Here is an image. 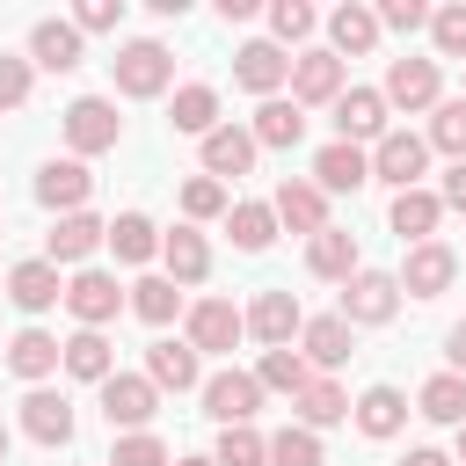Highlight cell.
Here are the masks:
<instances>
[{
  "mask_svg": "<svg viewBox=\"0 0 466 466\" xmlns=\"http://www.w3.org/2000/svg\"><path fill=\"white\" fill-rule=\"evenodd\" d=\"M291 408H299V430H313V437H320V430H335V422H350V393H342L335 379H313Z\"/></svg>",
  "mask_w": 466,
  "mask_h": 466,
  "instance_id": "e575fe53",
  "label": "cell"
},
{
  "mask_svg": "<svg viewBox=\"0 0 466 466\" xmlns=\"http://www.w3.org/2000/svg\"><path fill=\"white\" fill-rule=\"evenodd\" d=\"M269 466H328V451H320V437H313V430L284 422V430L269 437Z\"/></svg>",
  "mask_w": 466,
  "mask_h": 466,
  "instance_id": "60d3db41",
  "label": "cell"
},
{
  "mask_svg": "<svg viewBox=\"0 0 466 466\" xmlns=\"http://www.w3.org/2000/svg\"><path fill=\"white\" fill-rule=\"evenodd\" d=\"M255 408H262V379L255 371H211L204 379V415L218 422V430H240V422H255Z\"/></svg>",
  "mask_w": 466,
  "mask_h": 466,
  "instance_id": "8992f818",
  "label": "cell"
},
{
  "mask_svg": "<svg viewBox=\"0 0 466 466\" xmlns=\"http://www.w3.org/2000/svg\"><path fill=\"white\" fill-rule=\"evenodd\" d=\"M124 306H131V291H124L109 269H95V262H87V269H73V277H66V313H73L80 328H109Z\"/></svg>",
  "mask_w": 466,
  "mask_h": 466,
  "instance_id": "7a4b0ae2",
  "label": "cell"
},
{
  "mask_svg": "<svg viewBox=\"0 0 466 466\" xmlns=\"http://www.w3.org/2000/svg\"><path fill=\"white\" fill-rule=\"evenodd\" d=\"M371 175L393 182V197H400V189H422V175H430V138H422V131H386V138L371 146Z\"/></svg>",
  "mask_w": 466,
  "mask_h": 466,
  "instance_id": "5b68a950",
  "label": "cell"
},
{
  "mask_svg": "<svg viewBox=\"0 0 466 466\" xmlns=\"http://www.w3.org/2000/svg\"><path fill=\"white\" fill-rule=\"evenodd\" d=\"M255 153H262V146H255V131H248V124H218V131L204 138V175H211V182L248 175V167H255Z\"/></svg>",
  "mask_w": 466,
  "mask_h": 466,
  "instance_id": "484cf974",
  "label": "cell"
},
{
  "mask_svg": "<svg viewBox=\"0 0 466 466\" xmlns=\"http://www.w3.org/2000/svg\"><path fill=\"white\" fill-rule=\"evenodd\" d=\"M386 131H393V124H386V95H379V87H342V102H335V138H342V146H364V138L379 146Z\"/></svg>",
  "mask_w": 466,
  "mask_h": 466,
  "instance_id": "30bf717a",
  "label": "cell"
},
{
  "mask_svg": "<svg viewBox=\"0 0 466 466\" xmlns=\"http://www.w3.org/2000/svg\"><path fill=\"white\" fill-rule=\"evenodd\" d=\"M102 466H109V459H102Z\"/></svg>",
  "mask_w": 466,
  "mask_h": 466,
  "instance_id": "91938a15",
  "label": "cell"
},
{
  "mask_svg": "<svg viewBox=\"0 0 466 466\" xmlns=\"http://www.w3.org/2000/svg\"><path fill=\"white\" fill-rule=\"evenodd\" d=\"M393 306H400V277L393 269H357L342 284V320L350 328H379V320H393Z\"/></svg>",
  "mask_w": 466,
  "mask_h": 466,
  "instance_id": "52a82bcc",
  "label": "cell"
},
{
  "mask_svg": "<svg viewBox=\"0 0 466 466\" xmlns=\"http://www.w3.org/2000/svg\"><path fill=\"white\" fill-rule=\"evenodd\" d=\"M248 131H255V146H277V153H284V146H299V138H306V109H299V102H284V95H269V102L255 109V124H248Z\"/></svg>",
  "mask_w": 466,
  "mask_h": 466,
  "instance_id": "1f68e13d",
  "label": "cell"
},
{
  "mask_svg": "<svg viewBox=\"0 0 466 466\" xmlns=\"http://www.w3.org/2000/svg\"><path fill=\"white\" fill-rule=\"evenodd\" d=\"M371 44H379V7L342 0V7L328 15V51H335V58H364Z\"/></svg>",
  "mask_w": 466,
  "mask_h": 466,
  "instance_id": "d4e9b609",
  "label": "cell"
},
{
  "mask_svg": "<svg viewBox=\"0 0 466 466\" xmlns=\"http://www.w3.org/2000/svg\"><path fill=\"white\" fill-rule=\"evenodd\" d=\"M437 87H444V73H437V58H386V109H437Z\"/></svg>",
  "mask_w": 466,
  "mask_h": 466,
  "instance_id": "ba28073f",
  "label": "cell"
},
{
  "mask_svg": "<svg viewBox=\"0 0 466 466\" xmlns=\"http://www.w3.org/2000/svg\"><path fill=\"white\" fill-rule=\"evenodd\" d=\"M160 262H167V277H175V284H204V277H211V248H204V233H197V226L160 233Z\"/></svg>",
  "mask_w": 466,
  "mask_h": 466,
  "instance_id": "f546056e",
  "label": "cell"
},
{
  "mask_svg": "<svg viewBox=\"0 0 466 466\" xmlns=\"http://www.w3.org/2000/svg\"><path fill=\"white\" fill-rule=\"evenodd\" d=\"M430 153H451V160H466V95L459 102H437V116H430Z\"/></svg>",
  "mask_w": 466,
  "mask_h": 466,
  "instance_id": "b9f144b4",
  "label": "cell"
},
{
  "mask_svg": "<svg viewBox=\"0 0 466 466\" xmlns=\"http://www.w3.org/2000/svg\"><path fill=\"white\" fill-rule=\"evenodd\" d=\"M95 393H102V415H109V430H124V437H131V430H146V422L160 415V386H153L146 371H109Z\"/></svg>",
  "mask_w": 466,
  "mask_h": 466,
  "instance_id": "3957f363",
  "label": "cell"
},
{
  "mask_svg": "<svg viewBox=\"0 0 466 466\" xmlns=\"http://www.w3.org/2000/svg\"><path fill=\"white\" fill-rule=\"evenodd\" d=\"M313 22H320V15H313L306 0H277V7H269V44H277V51H284V44H306Z\"/></svg>",
  "mask_w": 466,
  "mask_h": 466,
  "instance_id": "ee69618b",
  "label": "cell"
},
{
  "mask_svg": "<svg viewBox=\"0 0 466 466\" xmlns=\"http://www.w3.org/2000/svg\"><path fill=\"white\" fill-rule=\"evenodd\" d=\"M66 371H73V379H87V386H102V379L116 371V350H109V335H102V328H80V335H66Z\"/></svg>",
  "mask_w": 466,
  "mask_h": 466,
  "instance_id": "836d02e7",
  "label": "cell"
},
{
  "mask_svg": "<svg viewBox=\"0 0 466 466\" xmlns=\"http://www.w3.org/2000/svg\"><path fill=\"white\" fill-rule=\"evenodd\" d=\"M415 415H430V422H466V379L459 371H437V379H422V393H415Z\"/></svg>",
  "mask_w": 466,
  "mask_h": 466,
  "instance_id": "d590c367",
  "label": "cell"
},
{
  "mask_svg": "<svg viewBox=\"0 0 466 466\" xmlns=\"http://www.w3.org/2000/svg\"><path fill=\"white\" fill-rule=\"evenodd\" d=\"M444 357H451V371H459V379H466V320H459V328H451V335H444Z\"/></svg>",
  "mask_w": 466,
  "mask_h": 466,
  "instance_id": "816d5d0a",
  "label": "cell"
},
{
  "mask_svg": "<svg viewBox=\"0 0 466 466\" xmlns=\"http://www.w3.org/2000/svg\"><path fill=\"white\" fill-rule=\"evenodd\" d=\"M218 466H269V437L255 430V422H240V430H218V451H211Z\"/></svg>",
  "mask_w": 466,
  "mask_h": 466,
  "instance_id": "ab89813d",
  "label": "cell"
},
{
  "mask_svg": "<svg viewBox=\"0 0 466 466\" xmlns=\"http://www.w3.org/2000/svg\"><path fill=\"white\" fill-rule=\"evenodd\" d=\"M175 466H218V459H211V451H197V459H175Z\"/></svg>",
  "mask_w": 466,
  "mask_h": 466,
  "instance_id": "11a10c76",
  "label": "cell"
},
{
  "mask_svg": "<svg viewBox=\"0 0 466 466\" xmlns=\"http://www.w3.org/2000/svg\"><path fill=\"white\" fill-rule=\"evenodd\" d=\"M313 182H320L328 197H342V189H364V182H371V153L335 138V146H320V153H313Z\"/></svg>",
  "mask_w": 466,
  "mask_h": 466,
  "instance_id": "4316f807",
  "label": "cell"
},
{
  "mask_svg": "<svg viewBox=\"0 0 466 466\" xmlns=\"http://www.w3.org/2000/svg\"><path fill=\"white\" fill-rule=\"evenodd\" d=\"M430 44H437V58H466V0L430 7Z\"/></svg>",
  "mask_w": 466,
  "mask_h": 466,
  "instance_id": "f6af8a7d",
  "label": "cell"
},
{
  "mask_svg": "<svg viewBox=\"0 0 466 466\" xmlns=\"http://www.w3.org/2000/svg\"><path fill=\"white\" fill-rule=\"evenodd\" d=\"M299 328H306V313H299L291 291H255V306H248V335H255L262 350H291Z\"/></svg>",
  "mask_w": 466,
  "mask_h": 466,
  "instance_id": "e0dca14e",
  "label": "cell"
},
{
  "mask_svg": "<svg viewBox=\"0 0 466 466\" xmlns=\"http://www.w3.org/2000/svg\"><path fill=\"white\" fill-rule=\"evenodd\" d=\"M437 218H444V197H437V189H400V197H393V211H386V226H393L408 248L437 240Z\"/></svg>",
  "mask_w": 466,
  "mask_h": 466,
  "instance_id": "83f0119b",
  "label": "cell"
},
{
  "mask_svg": "<svg viewBox=\"0 0 466 466\" xmlns=\"http://www.w3.org/2000/svg\"><path fill=\"white\" fill-rule=\"evenodd\" d=\"M146 379H153L160 393H189V386H204V357H197L189 342H167V335H160V342L146 350Z\"/></svg>",
  "mask_w": 466,
  "mask_h": 466,
  "instance_id": "cb8c5ba5",
  "label": "cell"
},
{
  "mask_svg": "<svg viewBox=\"0 0 466 466\" xmlns=\"http://www.w3.org/2000/svg\"><path fill=\"white\" fill-rule=\"evenodd\" d=\"M350 415H357V430H364L371 444H386V437L408 430V393H400V386H364V393L350 400Z\"/></svg>",
  "mask_w": 466,
  "mask_h": 466,
  "instance_id": "44dd1931",
  "label": "cell"
},
{
  "mask_svg": "<svg viewBox=\"0 0 466 466\" xmlns=\"http://www.w3.org/2000/svg\"><path fill=\"white\" fill-rule=\"evenodd\" d=\"M87 189H95V175H87V160H73V153L36 167V204L58 211V218H66V211H87Z\"/></svg>",
  "mask_w": 466,
  "mask_h": 466,
  "instance_id": "8fae6325",
  "label": "cell"
},
{
  "mask_svg": "<svg viewBox=\"0 0 466 466\" xmlns=\"http://www.w3.org/2000/svg\"><path fill=\"white\" fill-rule=\"evenodd\" d=\"M248 15H255V0H218V22H226V29H233V22H248Z\"/></svg>",
  "mask_w": 466,
  "mask_h": 466,
  "instance_id": "f5cc1de1",
  "label": "cell"
},
{
  "mask_svg": "<svg viewBox=\"0 0 466 466\" xmlns=\"http://www.w3.org/2000/svg\"><path fill=\"white\" fill-rule=\"evenodd\" d=\"M451 277H459V255H451L444 240H422V248H408V262H400V291H408V299H437V291H451Z\"/></svg>",
  "mask_w": 466,
  "mask_h": 466,
  "instance_id": "2e32d148",
  "label": "cell"
},
{
  "mask_svg": "<svg viewBox=\"0 0 466 466\" xmlns=\"http://www.w3.org/2000/svg\"><path fill=\"white\" fill-rule=\"evenodd\" d=\"M116 22H124V0H80V7H73V29H80V36H87V29H116Z\"/></svg>",
  "mask_w": 466,
  "mask_h": 466,
  "instance_id": "681fc988",
  "label": "cell"
},
{
  "mask_svg": "<svg viewBox=\"0 0 466 466\" xmlns=\"http://www.w3.org/2000/svg\"><path fill=\"white\" fill-rule=\"evenodd\" d=\"M437 197H444V211H466V160H451V175L437 182Z\"/></svg>",
  "mask_w": 466,
  "mask_h": 466,
  "instance_id": "f907efd6",
  "label": "cell"
},
{
  "mask_svg": "<svg viewBox=\"0 0 466 466\" xmlns=\"http://www.w3.org/2000/svg\"><path fill=\"white\" fill-rule=\"evenodd\" d=\"M22 430L36 437V444H73V400L66 393H51V386H29L22 393Z\"/></svg>",
  "mask_w": 466,
  "mask_h": 466,
  "instance_id": "7402d4cb",
  "label": "cell"
},
{
  "mask_svg": "<svg viewBox=\"0 0 466 466\" xmlns=\"http://www.w3.org/2000/svg\"><path fill=\"white\" fill-rule=\"evenodd\" d=\"M109 73H116V95H131V102H153V95H167V80H175V58H167V44L138 36V44H124V51L109 58Z\"/></svg>",
  "mask_w": 466,
  "mask_h": 466,
  "instance_id": "6da1fadb",
  "label": "cell"
},
{
  "mask_svg": "<svg viewBox=\"0 0 466 466\" xmlns=\"http://www.w3.org/2000/svg\"><path fill=\"white\" fill-rule=\"evenodd\" d=\"M0 364H7V350H0Z\"/></svg>",
  "mask_w": 466,
  "mask_h": 466,
  "instance_id": "680465c9",
  "label": "cell"
},
{
  "mask_svg": "<svg viewBox=\"0 0 466 466\" xmlns=\"http://www.w3.org/2000/svg\"><path fill=\"white\" fill-rule=\"evenodd\" d=\"M233 204H226V182H211V175H189L182 182V218L189 226H204V218H226Z\"/></svg>",
  "mask_w": 466,
  "mask_h": 466,
  "instance_id": "7bdbcfd3",
  "label": "cell"
},
{
  "mask_svg": "<svg viewBox=\"0 0 466 466\" xmlns=\"http://www.w3.org/2000/svg\"><path fill=\"white\" fill-rule=\"evenodd\" d=\"M233 80H240L248 95H262V102H269V95H277V87L291 80V58H284V51L269 44V36H248V44L233 51Z\"/></svg>",
  "mask_w": 466,
  "mask_h": 466,
  "instance_id": "4fadbf2b",
  "label": "cell"
},
{
  "mask_svg": "<svg viewBox=\"0 0 466 466\" xmlns=\"http://www.w3.org/2000/svg\"><path fill=\"white\" fill-rule=\"evenodd\" d=\"M80 58H87V36H80L73 22L44 15V22L29 29V66H44V73H80Z\"/></svg>",
  "mask_w": 466,
  "mask_h": 466,
  "instance_id": "7c38bea8",
  "label": "cell"
},
{
  "mask_svg": "<svg viewBox=\"0 0 466 466\" xmlns=\"http://www.w3.org/2000/svg\"><path fill=\"white\" fill-rule=\"evenodd\" d=\"M0 459H7V422H0Z\"/></svg>",
  "mask_w": 466,
  "mask_h": 466,
  "instance_id": "6f0895ef",
  "label": "cell"
},
{
  "mask_svg": "<svg viewBox=\"0 0 466 466\" xmlns=\"http://www.w3.org/2000/svg\"><path fill=\"white\" fill-rule=\"evenodd\" d=\"M269 211H277V226H291V233H328V189L320 182H277V197H269Z\"/></svg>",
  "mask_w": 466,
  "mask_h": 466,
  "instance_id": "9a60e30c",
  "label": "cell"
},
{
  "mask_svg": "<svg viewBox=\"0 0 466 466\" xmlns=\"http://www.w3.org/2000/svg\"><path fill=\"white\" fill-rule=\"evenodd\" d=\"M109 466H175V459H167V444L153 430H131V437L109 444Z\"/></svg>",
  "mask_w": 466,
  "mask_h": 466,
  "instance_id": "bcb514c9",
  "label": "cell"
},
{
  "mask_svg": "<svg viewBox=\"0 0 466 466\" xmlns=\"http://www.w3.org/2000/svg\"><path fill=\"white\" fill-rule=\"evenodd\" d=\"M58 364H66V342H58L51 328H22V335L7 342V371H15V379H29V386H44Z\"/></svg>",
  "mask_w": 466,
  "mask_h": 466,
  "instance_id": "603a6c76",
  "label": "cell"
},
{
  "mask_svg": "<svg viewBox=\"0 0 466 466\" xmlns=\"http://www.w3.org/2000/svg\"><path fill=\"white\" fill-rule=\"evenodd\" d=\"M226 240H233L240 255H262V248L277 240V211H269V204H233V211H226Z\"/></svg>",
  "mask_w": 466,
  "mask_h": 466,
  "instance_id": "8d00e7d4",
  "label": "cell"
},
{
  "mask_svg": "<svg viewBox=\"0 0 466 466\" xmlns=\"http://www.w3.org/2000/svg\"><path fill=\"white\" fill-rule=\"evenodd\" d=\"M109 255H116V262H153V255H160V226H153L146 211H116V218H109Z\"/></svg>",
  "mask_w": 466,
  "mask_h": 466,
  "instance_id": "d6a6232c",
  "label": "cell"
},
{
  "mask_svg": "<svg viewBox=\"0 0 466 466\" xmlns=\"http://www.w3.org/2000/svg\"><path fill=\"white\" fill-rule=\"evenodd\" d=\"M102 240H109V226H102L95 211H66V218L44 233V262H80V269H87V255H95Z\"/></svg>",
  "mask_w": 466,
  "mask_h": 466,
  "instance_id": "d6986e66",
  "label": "cell"
},
{
  "mask_svg": "<svg viewBox=\"0 0 466 466\" xmlns=\"http://www.w3.org/2000/svg\"><path fill=\"white\" fill-rule=\"evenodd\" d=\"M400 466H451V459H444V451H437V444H415V451H408V459H400Z\"/></svg>",
  "mask_w": 466,
  "mask_h": 466,
  "instance_id": "db71d44e",
  "label": "cell"
},
{
  "mask_svg": "<svg viewBox=\"0 0 466 466\" xmlns=\"http://www.w3.org/2000/svg\"><path fill=\"white\" fill-rule=\"evenodd\" d=\"M459 466H466V422H459Z\"/></svg>",
  "mask_w": 466,
  "mask_h": 466,
  "instance_id": "9f6ffc18",
  "label": "cell"
},
{
  "mask_svg": "<svg viewBox=\"0 0 466 466\" xmlns=\"http://www.w3.org/2000/svg\"><path fill=\"white\" fill-rule=\"evenodd\" d=\"M240 335H248V313H240L233 299H197V306H189V328H182V342H189L197 357H204V350H233Z\"/></svg>",
  "mask_w": 466,
  "mask_h": 466,
  "instance_id": "9c48e42d",
  "label": "cell"
},
{
  "mask_svg": "<svg viewBox=\"0 0 466 466\" xmlns=\"http://www.w3.org/2000/svg\"><path fill=\"white\" fill-rule=\"evenodd\" d=\"M167 124H175V131H189V138H211V131H218V87H204V80L175 87V102H167Z\"/></svg>",
  "mask_w": 466,
  "mask_h": 466,
  "instance_id": "4dcf8cb0",
  "label": "cell"
},
{
  "mask_svg": "<svg viewBox=\"0 0 466 466\" xmlns=\"http://www.w3.org/2000/svg\"><path fill=\"white\" fill-rule=\"evenodd\" d=\"M291 102L299 109H313V102H342V58L335 51H299L291 58Z\"/></svg>",
  "mask_w": 466,
  "mask_h": 466,
  "instance_id": "5bb4252c",
  "label": "cell"
},
{
  "mask_svg": "<svg viewBox=\"0 0 466 466\" xmlns=\"http://www.w3.org/2000/svg\"><path fill=\"white\" fill-rule=\"evenodd\" d=\"M116 138H124V116H116L109 95H80V102H66V146H73V160L109 153Z\"/></svg>",
  "mask_w": 466,
  "mask_h": 466,
  "instance_id": "277c9868",
  "label": "cell"
},
{
  "mask_svg": "<svg viewBox=\"0 0 466 466\" xmlns=\"http://www.w3.org/2000/svg\"><path fill=\"white\" fill-rule=\"evenodd\" d=\"M255 379H262V393H306L313 386V364L299 357V350H262V364H255Z\"/></svg>",
  "mask_w": 466,
  "mask_h": 466,
  "instance_id": "f35d334b",
  "label": "cell"
},
{
  "mask_svg": "<svg viewBox=\"0 0 466 466\" xmlns=\"http://www.w3.org/2000/svg\"><path fill=\"white\" fill-rule=\"evenodd\" d=\"M131 313H138L146 328H167V320L182 313V284H175V277H138V284H131Z\"/></svg>",
  "mask_w": 466,
  "mask_h": 466,
  "instance_id": "74e56055",
  "label": "cell"
},
{
  "mask_svg": "<svg viewBox=\"0 0 466 466\" xmlns=\"http://www.w3.org/2000/svg\"><path fill=\"white\" fill-rule=\"evenodd\" d=\"M350 350H357V328H350L342 313H320V320H306V328H299V357H306L320 379H328L335 364H350Z\"/></svg>",
  "mask_w": 466,
  "mask_h": 466,
  "instance_id": "ac0fdd59",
  "label": "cell"
},
{
  "mask_svg": "<svg viewBox=\"0 0 466 466\" xmlns=\"http://www.w3.org/2000/svg\"><path fill=\"white\" fill-rule=\"evenodd\" d=\"M29 102V58L0 51V109H22Z\"/></svg>",
  "mask_w": 466,
  "mask_h": 466,
  "instance_id": "c3c4849f",
  "label": "cell"
},
{
  "mask_svg": "<svg viewBox=\"0 0 466 466\" xmlns=\"http://www.w3.org/2000/svg\"><path fill=\"white\" fill-rule=\"evenodd\" d=\"M306 269L328 277V284H350V277L364 269V262H357V233H342V226L313 233V240H306Z\"/></svg>",
  "mask_w": 466,
  "mask_h": 466,
  "instance_id": "f1b7e54d",
  "label": "cell"
},
{
  "mask_svg": "<svg viewBox=\"0 0 466 466\" xmlns=\"http://www.w3.org/2000/svg\"><path fill=\"white\" fill-rule=\"evenodd\" d=\"M7 299L22 306V313H51V306H66V277H58V262H15L7 269Z\"/></svg>",
  "mask_w": 466,
  "mask_h": 466,
  "instance_id": "ffe728a7",
  "label": "cell"
},
{
  "mask_svg": "<svg viewBox=\"0 0 466 466\" xmlns=\"http://www.w3.org/2000/svg\"><path fill=\"white\" fill-rule=\"evenodd\" d=\"M379 29L415 36V29H430V7H422V0H379Z\"/></svg>",
  "mask_w": 466,
  "mask_h": 466,
  "instance_id": "7dc6e473",
  "label": "cell"
}]
</instances>
